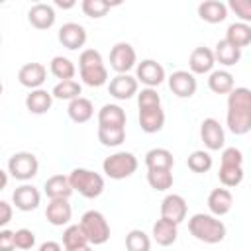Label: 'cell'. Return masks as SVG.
Masks as SVG:
<instances>
[{"label": "cell", "instance_id": "cell-48", "mask_svg": "<svg viewBox=\"0 0 251 251\" xmlns=\"http://www.w3.org/2000/svg\"><path fill=\"white\" fill-rule=\"evenodd\" d=\"M55 6H59L63 10H69V8L75 6V0H55Z\"/></svg>", "mask_w": 251, "mask_h": 251}, {"label": "cell", "instance_id": "cell-32", "mask_svg": "<svg viewBox=\"0 0 251 251\" xmlns=\"http://www.w3.org/2000/svg\"><path fill=\"white\" fill-rule=\"evenodd\" d=\"M49 71L53 76H57L59 80H71L76 73V67L75 63L69 59V57H63V55H57L51 59L49 63Z\"/></svg>", "mask_w": 251, "mask_h": 251}, {"label": "cell", "instance_id": "cell-20", "mask_svg": "<svg viewBox=\"0 0 251 251\" xmlns=\"http://www.w3.org/2000/svg\"><path fill=\"white\" fill-rule=\"evenodd\" d=\"M139 126L145 133H157L165 126V112L161 106L155 108H139Z\"/></svg>", "mask_w": 251, "mask_h": 251}, {"label": "cell", "instance_id": "cell-2", "mask_svg": "<svg viewBox=\"0 0 251 251\" xmlns=\"http://www.w3.org/2000/svg\"><path fill=\"white\" fill-rule=\"evenodd\" d=\"M188 231H190V235L194 239H198L202 243H210V245L224 241L226 239V233H227L226 224L222 220H218L212 214H202V212L190 216V220H188Z\"/></svg>", "mask_w": 251, "mask_h": 251}, {"label": "cell", "instance_id": "cell-7", "mask_svg": "<svg viewBox=\"0 0 251 251\" xmlns=\"http://www.w3.org/2000/svg\"><path fill=\"white\" fill-rule=\"evenodd\" d=\"M39 171V161L29 151H18L8 159V173L16 180H31Z\"/></svg>", "mask_w": 251, "mask_h": 251}, {"label": "cell", "instance_id": "cell-9", "mask_svg": "<svg viewBox=\"0 0 251 251\" xmlns=\"http://www.w3.org/2000/svg\"><path fill=\"white\" fill-rule=\"evenodd\" d=\"M135 80L143 82L145 88H155L165 80V69L155 59H143L135 65Z\"/></svg>", "mask_w": 251, "mask_h": 251}, {"label": "cell", "instance_id": "cell-12", "mask_svg": "<svg viewBox=\"0 0 251 251\" xmlns=\"http://www.w3.org/2000/svg\"><path fill=\"white\" fill-rule=\"evenodd\" d=\"M186 212H188V206L180 194H167L161 202V218H165L176 226L186 220Z\"/></svg>", "mask_w": 251, "mask_h": 251}, {"label": "cell", "instance_id": "cell-19", "mask_svg": "<svg viewBox=\"0 0 251 251\" xmlns=\"http://www.w3.org/2000/svg\"><path fill=\"white\" fill-rule=\"evenodd\" d=\"M71 216H73V208H71L69 200H65V198L49 200L47 210H45V218L51 226H67L71 222Z\"/></svg>", "mask_w": 251, "mask_h": 251}, {"label": "cell", "instance_id": "cell-18", "mask_svg": "<svg viewBox=\"0 0 251 251\" xmlns=\"http://www.w3.org/2000/svg\"><path fill=\"white\" fill-rule=\"evenodd\" d=\"M216 61H214V53L208 47H196L192 49L190 57H188V69L192 75H208L212 73Z\"/></svg>", "mask_w": 251, "mask_h": 251}, {"label": "cell", "instance_id": "cell-25", "mask_svg": "<svg viewBox=\"0 0 251 251\" xmlns=\"http://www.w3.org/2000/svg\"><path fill=\"white\" fill-rule=\"evenodd\" d=\"M126 112L118 104H104L98 110V126L104 127H126Z\"/></svg>", "mask_w": 251, "mask_h": 251}, {"label": "cell", "instance_id": "cell-1", "mask_svg": "<svg viewBox=\"0 0 251 251\" xmlns=\"http://www.w3.org/2000/svg\"><path fill=\"white\" fill-rule=\"evenodd\" d=\"M227 127L235 135H245L251 129V90L235 86L227 94Z\"/></svg>", "mask_w": 251, "mask_h": 251}, {"label": "cell", "instance_id": "cell-34", "mask_svg": "<svg viewBox=\"0 0 251 251\" xmlns=\"http://www.w3.org/2000/svg\"><path fill=\"white\" fill-rule=\"evenodd\" d=\"M126 139V127H104L98 126V141L104 147H118Z\"/></svg>", "mask_w": 251, "mask_h": 251}, {"label": "cell", "instance_id": "cell-5", "mask_svg": "<svg viewBox=\"0 0 251 251\" xmlns=\"http://www.w3.org/2000/svg\"><path fill=\"white\" fill-rule=\"evenodd\" d=\"M78 226L82 227L88 243H92V245H102V243H106L110 239V224L104 218V214L98 212V210L84 212L80 222H78Z\"/></svg>", "mask_w": 251, "mask_h": 251}, {"label": "cell", "instance_id": "cell-14", "mask_svg": "<svg viewBox=\"0 0 251 251\" xmlns=\"http://www.w3.org/2000/svg\"><path fill=\"white\" fill-rule=\"evenodd\" d=\"M45 78H47V69L41 63H25L18 71L20 84L25 86V88H29V90L41 88V84L45 82Z\"/></svg>", "mask_w": 251, "mask_h": 251}, {"label": "cell", "instance_id": "cell-39", "mask_svg": "<svg viewBox=\"0 0 251 251\" xmlns=\"http://www.w3.org/2000/svg\"><path fill=\"white\" fill-rule=\"evenodd\" d=\"M218 178H220V182L224 186L233 188V186L241 184V180H243V167H226V165H220Z\"/></svg>", "mask_w": 251, "mask_h": 251}, {"label": "cell", "instance_id": "cell-46", "mask_svg": "<svg viewBox=\"0 0 251 251\" xmlns=\"http://www.w3.org/2000/svg\"><path fill=\"white\" fill-rule=\"evenodd\" d=\"M12 216H14V210H12V204L0 200V227L8 226L12 222Z\"/></svg>", "mask_w": 251, "mask_h": 251}, {"label": "cell", "instance_id": "cell-33", "mask_svg": "<svg viewBox=\"0 0 251 251\" xmlns=\"http://www.w3.org/2000/svg\"><path fill=\"white\" fill-rule=\"evenodd\" d=\"M80 92H82V86H80L75 78H71V80H59V82L53 86L51 96H53V98H59V100H69V102H71V100L78 98Z\"/></svg>", "mask_w": 251, "mask_h": 251}, {"label": "cell", "instance_id": "cell-31", "mask_svg": "<svg viewBox=\"0 0 251 251\" xmlns=\"http://www.w3.org/2000/svg\"><path fill=\"white\" fill-rule=\"evenodd\" d=\"M212 53H214V61H218L224 67H231V65L239 63V59H241V49L229 45L226 39H220Z\"/></svg>", "mask_w": 251, "mask_h": 251}, {"label": "cell", "instance_id": "cell-29", "mask_svg": "<svg viewBox=\"0 0 251 251\" xmlns=\"http://www.w3.org/2000/svg\"><path fill=\"white\" fill-rule=\"evenodd\" d=\"M226 41L237 49H243L251 43V25L249 24H243V22H235V24H229L227 25V31H226Z\"/></svg>", "mask_w": 251, "mask_h": 251}, {"label": "cell", "instance_id": "cell-21", "mask_svg": "<svg viewBox=\"0 0 251 251\" xmlns=\"http://www.w3.org/2000/svg\"><path fill=\"white\" fill-rule=\"evenodd\" d=\"M175 157L165 147H153L145 153V167L147 171H173Z\"/></svg>", "mask_w": 251, "mask_h": 251}, {"label": "cell", "instance_id": "cell-47", "mask_svg": "<svg viewBox=\"0 0 251 251\" xmlns=\"http://www.w3.org/2000/svg\"><path fill=\"white\" fill-rule=\"evenodd\" d=\"M37 251H63V249H61V245L57 241H45V243L39 245Z\"/></svg>", "mask_w": 251, "mask_h": 251}, {"label": "cell", "instance_id": "cell-23", "mask_svg": "<svg viewBox=\"0 0 251 251\" xmlns=\"http://www.w3.org/2000/svg\"><path fill=\"white\" fill-rule=\"evenodd\" d=\"M43 190H45L49 200H57V198L69 200V196L73 194V188H71V182H69L67 175H53V176H49L45 180V184H43Z\"/></svg>", "mask_w": 251, "mask_h": 251}, {"label": "cell", "instance_id": "cell-38", "mask_svg": "<svg viewBox=\"0 0 251 251\" xmlns=\"http://www.w3.org/2000/svg\"><path fill=\"white\" fill-rule=\"evenodd\" d=\"M147 182L153 190L165 192L173 186V173L171 171H147Z\"/></svg>", "mask_w": 251, "mask_h": 251}, {"label": "cell", "instance_id": "cell-30", "mask_svg": "<svg viewBox=\"0 0 251 251\" xmlns=\"http://www.w3.org/2000/svg\"><path fill=\"white\" fill-rule=\"evenodd\" d=\"M208 88L216 94H229L235 88L233 75L229 71H224V69L212 71L210 76H208Z\"/></svg>", "mask_w": 251, "mask_h": 251}, {"label": "cell", "instance_id": "cell-41", "mask_svg": "<svg viewBox=\"0 0 251 251\" xmlns=\"http://www.w3.org/2000/svg\"><path fill=\"white\" fill-rule=\"evenodd\" d=\"M137 106L139 108H155L161 106V96L155 88H141V92H137Z\"/></svg>", "mask_w": 251, "mask_h": 251}, {"label": "cell", "instance_id": "cell-26", "mask_svg": "<svg viewBox=\"0 0 251 251\" xmlns=\"http://www.w3.org/2000/svg\"><path fill=\"white\" fill-rule=\"evenodd\" d=\"M153 239L157 241V245H163V247H169L176 241L178 237V226L165 220V218H159L155 224H153Z\"/></svg>", "mask_w": 251, "mask_h": 251}, {"label": "cell", "instance_id": "cell-37", "mask_svg": "<svg viewBox=\"0 0 251 251\" xmlns=\"http://www.w3.org/2000/svg\"><path fill=\"white\" fill-rule=\"evenodd\" d=\"M127 251H151V239L143 229H131L126 235Z\"/></svg>", "mask_w": 251, "mask_h": 251}, {"label": "cell", "instance_id": "cell-27", "mask_svg": "<svg viewBox=\"0 0 251 251\" xmlns=\"http://www.w3.org/2000/svg\"><path fill=\"white\" fill-rule=\"evenodd\" d=\"M53 106V96L51 92H47L45 88H35V90H29V94L25 96V108L31 112V114H45L49 112Z\"/></svg>", "mask_w": 251, "mask_h": 251}, {"label": "cell", "instance_id": "cell-45", "mask_svg": "<svg viewBox=\"0 0 251 251\" xmlns=\"http://www.w3.org/2000/svg\"><path fill=\"white\" fill-rule=\"evenodd\" d=\"M16 241H14V231L12 229H0V251H14Z\"/></svg>", "mask_w": 251, "mask_h": 251}, {"label": "cell", "instance_id": "cell-44", "mask_svg": "<svg viewBox=\"0 0 251 251\" xmlns=\"http://www.w3.org/2000/svg\"><path fill=\"white\" fill-rule=\"evenodd\" d=\"M229 8L235 12V16L241 18L243 24L251 22V2L249 0H229Z\"/></svg>", "mask_w": 251, "mask_h": 251}, {"label": "cell", "instance_id": "cell-51", "mask_svg": "<svg viewBox=\"0 0 251 251\" xmlns=\"http://www.w3.org/2000/svg\"><path fill=\"white\" fill-rule=\"evenodd\" d=\"M2 90H4V86H2V82H0V94H2Z\"/></svg>", "mask_w": 251, "mask_h": 251}, {"label": "cell", "instance_id": "cell-10", "mask_svg": "<svg viewBox=\"0 0 251 251\" xmlns=\"http://www.w3.org/2000/svg\"><path fill=\"white\" fill-rule=\"evenodd\" d=\"M200 137L204 141V145L210 151H220L226 143V133L224 127L220 126V122L216 118H204L200 124Z\"/></svg>", "mask_w": 251, "mask_h": 251}, {"label": "cell", "instance_id": "cell-40", "mask_svg": "<svg viewBox=\"0 0 251 251\" xmlns=\"http://www.w3.org/2000/svg\"><path fill=\"white\" fill-rule=\"evenodd\" d=\"M116 4H118V2H116ZM116 4H110V2H106V0H82L80 8H82V12H84L88 18L98 20V18L106 16L108 10H110L112 6H116Z\"/></svg>", "mask_w": 251, "mask_h": 251}, {"label": "cell", "instance_id": "cell-11", "mask_svg": "<svg viewBox=\"0 0 251 251\" xmlns=\"http://www.w3.org/2000/svg\"><path fill=\"white\" fill-rule=\"evenodd\" d=\"M59 43L71 51H76L80 47H84L86 43V29L84 25L76 24V22H67L59 27Z\"/></svg>", "mask_w": 251, "mask_h": 251}, {"label": "cell", "instance_id": "cell-50", "mask_svg": "<svg viewBox=\"0 0 251 251\" xmlns=\"http://www.w3.org/2000/svg\"><path fill=\"white\" fill-rule=\"evenodd\" d=\"M65 251H92L90 245H80V247H73V249H65Z\"/></svg>", "mask_w": 251, "mask_h": 251}, {"label": "cell", "instance_id": "cell-24", "mask_svg": "<svg viewBox=\"0 0 251 251\" xmlns=\"http://www.w3.org/2000/svg\"><path fill=\"white\" fill-rule=\"evenodd\" d=\"M198 16L208 24H220L227 18V6L220 0H204L198 4Z\"/></svg>", "mask_w": 251, "mask_h": 251}, {"label": "cell", "instance_id": "cell-6", "mask_svg": "<svg viewBox=\"0 0 251 251\" xmlns=\"http://www.w3.org/2000/svg\"><path fill=\"white\" fill-rule=\"evenodd\" d=\"M137 157L129 151H118L110 157L104 159L102 163V169L106 173V176L114 178V180H122V178H127L131 176L135 171H137Z\"/></svg>", "mask_w": 251, "mask_h": 251}, {"label": "cell", "instance_id": "cell-15", "mask_svg": "<svg viewBox=\"0 0 251 251\" xmlns=\"http://www.w3.org/2000/svg\"><path fill=\"white\" fill-rule=\"evenodd\" d=\"M137 86H139V82L135 80V76H131V75H116L108 84V92L116 100H129L131 96L137 94Z\"/></svg>", "mask_w": 251, "mask_h": 251}, {"label": "cell", "instance_id": "cell-36", "mask_svg": "<svg viewBox=\"0 0 251 251\" xmlns=\"http://www.w3.org/2000/svg\"><path fill=\"white\" fill-rule=\"evenodd\" d=\"M63 245L65 249H73V247H80V245H88V239L82 231V227L78 224L67 226L63 231Z\"/></svg>", "mask_w": 251, "mask_h": 251}, {"label": "cell", "instance_id": "cell-17", "mask_svg": "<svg viewBox=\"0 0 251 251\" xmlns=\"http://www.w3.org/2000/svg\"><path fill=\"white\" fill-rule=\"evenodd\" d=\"M55 8L51 4H45V2H37L29 8L27 12V20L29 24L35 27V29H49L53 27L55 24Z\"/></svg>", "mask_w": 251, "mask_h": 251}, {"label": "cell", "instance_id": "cell-42", "mask_svg": "<svg viewBox=\"0 0 251 251\" xmlns=\"http://www.w3.org/2000/svg\"><path fill=\"white\" fill-rule=\"evenodd\" d=\"M14 241H16L18 249H31L35 245V233L31 229H27V227L16 229L14 231Z\"/></svg>", "mask_w": 251, "mask_h": 251}, {"label": "cell", "instance_id": "cell-8", "mask_svg": "<svg viewBox=\"0 0 251 251\" xmlns=\"http://www.w3.org/2000/svg\"><path fill=\"white\" fill-rule=\"evenodd\" d=\"M137 63V55H135V49L126 43V41H120L112 47L110 51V67L118 73V75H127Z\"/></svg>", "mask_w": 251, "mask_h": 251}, {"label": "cell", "instance_id": "cell-13", "mask_svg": "<svg viewBox=\"0 0 251 251\" xmlns=\"http://www.w3.org/2000/svg\"><path fill=\"white\" fill-rule=\"evenodd\" d=\"M167 80H169V88L178 98L194 96L196 86H198V82H196V78H194V75L190 71H175Z\"/></svg>", "mask_w": 251, "mask_h": 251}, {"label": "cell", "instance_id": "cell-52", "mask_svg": "<svg viewBox=\"0 0 251 251\" xmlns=\"http://www.w3.org/2000/svg\"><path fill=\"white\" fill-rule=\"evenodd\" d=\"M0 43H2V35H0Z\"/></svg>", "mask_w": 251, "mask_h": 251}, {"label": "cell", "instance_id": "cell-49", "mask_svg": "<svg viewBox=\"0 0 251 251\" xmlns=\"http://www.w3.org/2000/svg\"><path fill=\"white\" fill-rule=\"evenodd\" d=\"M6 184H8V173L4 169H0V192L6 188Z\"/></svg>", "mask_w": 251, "mask_h": 251}, {"label": "cell", "instance_id": "cell-4", "mask_svg": "<svg viewBox=\"0 0 251 251\" xmlns=\"http://www.w3.org/2000/svg\"><path fill=\"white\" fill-rule=\"evenodd\" d=\"M69 182H71L73 192L76 190L84 198H98L104 192L102 175H98V173H94L90 169H84V167L73 169L71 175H69Z\"/></svg>", "mask_w": 251, "mask_h": 251}, {"label": "cell", "instance_id": "cell-22", "mask_svg": "<svg viewBox=\"0 0 251 251\" xmlns=\"http://www.w3.org/2000/svg\"><path fill=\"white\" fill-rule=\"evenodd\" d=\"M233 206V196L227 188H214L208 194V210L212 212V216L220 218L226 216Z\"/></svg>", "mask_w": 251, "mask_h": 251}, {"label": "cell", "instance_id": "cell-16", "mask_svg": "<svg viewBox=\"0 0 251 251\" xmlns=\"http://www.w3.org/2000/svg\"><path fill=\"white\" fill-rule=\"evenodd\" d=\"M12 202H14V206H16L18 210H22V212H31V210H35V208L39 206L41 194H39V190H37L33 184H22V186H18V188L14 190Z\"/></svg>", "mask_w": 251, "mask_h": 251}, {"label": "cell", "instance_id": "cell-28", "mask_svg": "<svg viewBox=\"0 0 251 251\" xmlns=\"http://www.w3.org/2000/svg\"><path fill=\"white\" fill-rule=\"evenodd\" d=\"M67 114H69V118L75 124H84V122H88L94 116V106H92V102L88 98L78 96V98H75V100L69 102Z\"/></svg>", "mask_w": 251, "mask_h": 251}, {"label": "cell", "instance_id": "cell-35", "mask_svg": "<svg viewBox=\"0 0 251 251\" xmlns=\"http://www.w3.org/2000/svg\"><path fill=\"white\" fill-rule=\"evenodd\" d=\"M186 165H188V169H190L192 173H208V171L212 169L214 161H212V155H210L208 151L196 149V151H192V153L188 155Z\"/></svg>", "mask_w": 251, "mask_h": 251}, {"label": "cell", "instance_id": "cell-3", "mask_svg": "<svg viewBox=\"0 0 251 251\" xmlns=\"http://www.w3.org/2000/svg\"><path fill=\"white\" fill-rule=\"evenodd\" d=\"M78 71H80L82 82L92 88H98V86L106 84V80H108V69L104 65L100 51H96V49H84L80 53Z\"/></svg>", "mask_w": 251, "mask_h": 251}, {"label": "cell", "instance_id": "cell-43", "mask_svg": "<svg viewBox=\"0 0 251 251\" xmlns=\"http://www.w3.org/2000/svg\"><path fill=\"white\" fill-rule=\"evenodd\" d=\"M222 165H226V167H243V153L235 147H226L222 151Z\"/></svg>", "mask_w": 251, "mask_h": 251}]
</instances>
